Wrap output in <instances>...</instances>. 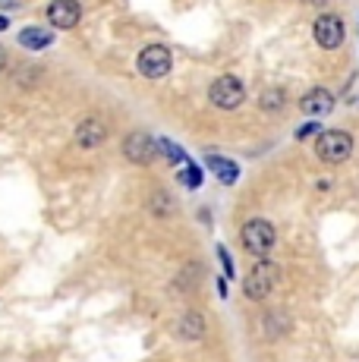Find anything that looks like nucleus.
Segmentation results:
<instances>
[{
    "label": "nucleus",
    "instance_id": "obj_1",
    "mask_svg": "<svg viewBox=\"0 0 359 362\" xmlns=\"http://www.w3.org/2000/svg\"><path fill=\"white\" fill-rule=\"evenodd\" d=\"M315 155L328 164H341L353 155V136L350 132H341V129H328L315 139Z\"/></svg>",
    "mask_w": 359,
    "mask_h": 362
},
{
    "label": "nucleus",
    "instance_id": "obj_2",
    "mask_svg": "<svg viewBox=\"0 0 359 362\" xmlns=\"http://www.w3.org/2000/svg\"><path fill=\"white\" fill-rule=\"evenodd\" d=\"M274 243H278V233H274V227L268 224L265 218H252L243 224V246L249 249L252 255L265 259V255L274 249Z\"/></svg>",
    "mask_w": 359,
    "mask_h": 362
},
{
    "label": "nucleus",
    "instance_id": "obj_3",
    "mask_svg": "<svg viewBox=\"0 0 359 362\" xmlns=\"http://www.w3.org/2000/svg\"><path fill=\"white\" fill-rule=\"evenodd\" d=\"M274 284H278V264L261 259V262H255L252 271L246 274L243 290H246V296L249 299H265L274 290Z\"/></svg>",
    "mask_w": 359,
    "mask_h": 362
},
{
    "label": "nucleus",
    "instance_id": "obj_4",
    "mask_svg": "<svg viewBox=\"0 0 359 362\" xmlns=\"http://www.w3.org/2000/svg\"><path fill=\"white\" fill-rule=\"evenodd\" d=\"M170 64H174V57H170V51L164 45H148L139 54V60H136V66H139V73L145 79H161V76H167Z\"/></svg>",
    "mask_w": 359,
    "mask_h": 362
},
{
    "label": "nucleus",
    "instance_id": "obj_5",
    "mask_svg": "<svg viewBox=\"0 0 359 362\" xmlns=\"http://www.w3.org/2000/svg\"><path fill=\"white\" fill-rule=\"evenodd\" d=\"M208 95H211V104H218V107H224V110L240 107L246 98L243 82H240L237 76H220V79H215L208 88Z\"/></svg>",
    "mask_w": 359,
    "mask_h": 362
},
{
    "label": "nucleus",
    "instance_id": "obj_6",
    "mask_svg": "<svg viewBox=\"0 0 359 362\" xmlns=\"http://www.w3.org/2000/svg\"><path fill=\"white\" fill-rule=\"evenodd\" d=\"M312 35H315V41H319L322 47H341L343 45V23H341V16H334V13H324V16L315 19V25H312Z\"/></svg>",
    "mask_w": 359,
    "mask_h": 362
},
{
    "label": "nucleus",
    "instance_id": "obj_7",
    "mask_svg": "<svg viewBox=\"0 0 359 362\" xmlns=\"http://www.w3.org/2000/svg\"><path fill=\"white\" fill-rule=\"evenodd\" d=\"M82 16V6L76 0H51L47 6V19H51L54 29H73Z\"/></svg>",
    "mask_w": 359,
    "mask_h": 362
},
{
    "label": "nucleus",
    "instance_id": "obj_8",
    "mask_svg": "<svg viewBox=\"0 0 359 362\" xmlns=\"http://www.w3.org/2000/svg\"><path fill=\"white\" fill-rule=\"evenodd\" d=\"M123 151H126V158L133 164H151L158 148H155V142H151V136L133 132V136H126V142H123Z\"/></svg>",
    "mask_w": 359,
    "mask_h": 362
},
{
    "label": "nucleus",
    "instance_id": "obj_9",
    "mask_svg": "<svg viewBox=\"0 0 359 362\" xmlns=\"http://www.w3.org/2000/svg\"><path fill=\"white\" fill-rule=\"evenodd\" d=\"M300 107H302V114H306V117L319 120V117H328L331 114V107H334V98H331L328 88H312V92L302 95Z\"/></svg>",
    "mask_w": 359,
    "mask_h": 362
},
{
    "label": "nucleus",
    "instance_id": "obj_10",
    "mask_svg": "<svg viewBox=\"0 0 359 362\" xmlns=\"http://www.w3.org/2000/svg\"><path fill=\"white\" fill-rule=\"evenodd\" d=\"M107 136L105 123L95 120V117H88V120H82L79 127H76V142L82 145V148H95V145H101Z\"/></svg>",
    "mask_w": 359,
    "mask_h": 362
},
{
    "label": "nucleus",
    "instance_id": "obj_11",
    "mask_svg": "<svg viewBox=\"0 0 359 362\" xmlns=\"http://www.w3.org/2000/svg\"><path fill=\"white\" fill-rule=\"evenodd\" d=\"M177 334H180V340H202L205 318L199 315V312H186V315L180 318V325H177Z\"/></svg>",
    "mask_w": 359,
    "mask_h": 362
},
{
    "label": "nucleus",
    "instance_id": "obj_12",
    "mask_svg": "<svg viewBox=\"0 0 359 362\" xmlns=\"http://www.w3.org/2000/svg\"><path fill=\"white\" fill-rule=\"evenodd\" d=\"M19 41H23V47H32V51H41V47L51 45V32L47 29H23L19 32Z\"/></svg>",
    "mask_w": 359,
    "mask_h": 362
},
{
    "label": "nucleus",
    "instance_id": "obj_13",
    "mask_svg": "<svg viewBox=\"0 0 359 362\" xmlns=\"http://www.w3.org/2000/svg\"><path fill=\"white\" fill-rule=\"evenodd\" d=\"M208 167L218 173L220 180H224V183H237V180H240V167L233 164V161H227V158H215V155H211L208 158Z\"/></svg>",
    "mask_w": 359,
    "mask_h": 362
},
{
    "label": "nucleus",
    "instance_id": "obj_14",
    "mask_svg": "<svg viewBox=\"0 0 359 362\" xmlns=\"http://www.w3.org/2000/svg\"><path fill=\"white\" fill-rule=\"evenodd\" d=\"M281 101H284V98H281V92H278V88H271V92H268V95H261V107H278Z\"/></svg>",
    "mask_w": 359,
    "mask_h": 362
},
{
    "label": "nucleus",
    "instance_id": "obj_15",
    "mask_svg": "<svg viewBox=\"0 0 359 362\" xmlns=\"http://www.w3.org/2000/svg\"><path fill=\"white\" fill-rule=\"evenodd\" d=\"M218 255H220V262H224V271H227V277H233V274H237V271H233V262H230V255H227V249H224V246L218 249Z\"/></svg>",
    "mask_w": 359,
    "mask_h": 362
},
{
    "label": "nucleus",
    "instance_id": "obj_16",
    "mask_svg": "<svg viewBox=\"0 0 359 362\" xmlns=\"http://www.w3.org/2000/svg\"><path fill=\"white\" fill-rule=\"evenodd\" d=\"M4 69H6V51L0 47V73H4Z\"/></svg>",
    "mask_w": 359,
    "mask_h": 362
},
{
    "label": "nucleus",
    "instance_id": "obj_17",
    "mask_svg": "<svg viewBox=\"0 0 359 362\" xmlns=\"http://www.w3.org/2000/svg\"><path fill=\"white\" fill-rule=\"evenodd\" d=\"M302 4H309V6H322V4H328V0H302Z\"/></svg>",
    "mask_w": 359,
    "mask_h": 362
},
{
    "label": "nucleus",
    "instance_id": "obj_18",
    "mask_svg": "<svg viewBox=\"0 0 359 362\" xmlns=\"http://www.w3.org/2000/svg\"><path fill=\"white\" fill-rule=\"evenodd\" d=\"M0 29H6V19L4 16H0Z\"/></svg>",
    "mask_w": 359,
    "mask_h": 362
}]
</instances>
